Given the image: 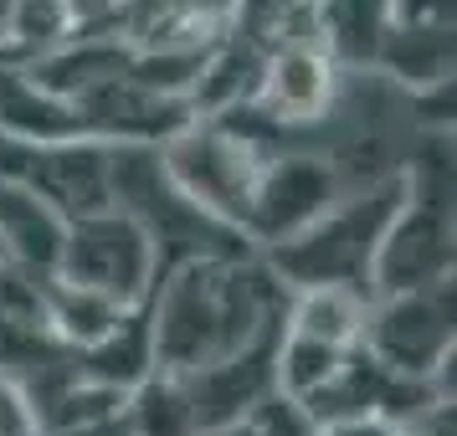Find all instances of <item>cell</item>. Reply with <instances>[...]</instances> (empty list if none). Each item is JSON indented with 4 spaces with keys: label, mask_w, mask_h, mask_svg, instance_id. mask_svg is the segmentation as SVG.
<instances>
[{
    "label": "cell",
    "mask_w": 457,
    "mask_h": 436,
    "mask_svg": "<svg viewBox=\"0 0 457 436\" xmlns=\"http://www.w3.org/2000/svg\"><path fill=\"white\" fill-rule=\"evenodd\" d=\"M293 288L252 251V257H195L170 267L149 292L154 324V370L195 374L252 344L262 329L283 324Z\"/></svg>",
    "instance_id": "cell-1"
},
{
    "label": "cell",
    "mask_w": 457,
    "mask_h": 436,
    "mask_svg": "<svg viewBox=\"0 0 457 436\" xmlns=\"http://www.w3.org/2000/svg\"><path fill=\"white\" fill-rule=\"evenodd\" d=\"M108 206H119L154 247V272L165 277L195 257H252L247 231L211 216L175 185L160 144H108ZM154 277V283H160Z\"/></svg>",
    "instance_id": "cell-2"
},
{
    "label": "cell",
    "mask_w": 457,
    "mask_h": 436,
    "mask_svg": "<svg viewBox=\"0 0 457 436\" xmlns=\"http://www.w3.org/2000/svg\"><path fill=\"white\" fill-rule=\"evenodd\" d=\"M406 201V169L386 175L375 185L345 190L324 216H313L288 242H272L257 257L268 262L283 288H365L370 292V262L375 247L391 226L395 206Z\"/></svg>",
    "instance_id": "cell-3"
},
{
    "label": "cell",
    "mask_w": 457,
    "mask_h": 436,
    "mask_svg": "<svg viewBox=\"0 0 457 436\" xmlns=\"http://www.w3.org/2000/svg\"><path fill=\"white\" fill-rule=\"evenodd\" d=\"M160 154H165V169L175 175V185L186 190L195 206L231 221L237 231L247 226L257 175L272 160L268 144H257L252 134H242L227 119H195L170 144H160Z\"/></svg>",
    "instance_id": "cell-4"
},
{
    "label": "cell",
    "mask_w": 457,
    "mask_h": 436,
    "mask_svg": "<svg viewBox=\"0 0 457 436\" xmlns=\"http://www.w3.org/2000/svg\"><path fill=\"white\" fill-rule=\"evenodd\" d=\"M453 344H457L453 277L416 292L370 298V308H365L360 350L391 374H427V380H436L442 395H453Z\"/></svg>",
    "instance_id": "cell-5"
},
{
    "label": "cell",
    "mask_w": 457,
    "mask_h": 436,
    "mask_svg": "<svg viewBox=\"0 0 457 436\" xmlns=\"http://www.w3.org/2000/svg\"><path fill=\"white\" fill-rule=\"evenodd\" d=\"M57 277L83 283V288L108 292L113 303H145L154 292V247L139 231V221H129L119 206L72 216L62 236V257H57Z\"/></svg>",
    "instance_id": "cell-6"
},
{
    "label": "cell",
    "mask_w": 457,
    "mask_h": 436,
    "mask_svg": "<svg viewBox=\"0 0 457 436\" xmlns=\"http://www.w3.org/2000/svg\"><path fill=\"white\" fill-rule=\"evenodd\" d=\"M0 175L31 185L67 221L108 206V144L87 134H72V139H5L0 134Z\"/></svg>",
    "instance_id": "cell-7"
},
{
    "label": "cell",
    "mask_w": 457,
    "mask_h": 436,
    "mask_svg": "<svg viewBox=\"0 0 457 436\" xmlns=\"http://www.w3.org/2000/svg\"><path fill=\"white\" fill-rule=\"evenodd\" d=\"M345 195L339 165L329 154H313V149H278L252 190V210H247V242L257 251L272 242H288L293 231H303L313 216H324Z\"/></svg>",
    "instance_id": "cell-8"
},
{
    "label": "cell",
    "mask_w": 457,
    "mask_h": 436,
    "mask_svg": "<svg viewBox=\"0 0 457 436\" xmlns=\"http://www.w3.org/2000/svg\"><path fill=\"white\" fill-rule=\"evenodd\" d=\"M72 113L87 139H104V144H170L186 124H195L190 98L154 93V87L134 83L129 72H113L87 93H78Z\"/></svg>",
    "instance_id": "cell-9"
},
{
    "label": "cell",
    "mask_w": 457,
    "mask_h": 436,
    "mask_svg": "<svg viewBox=\"0 0 457 436\" xmlns=\"http://www.w3.org/2000/svg\"><path fill=\"white\" fill-rule=\"evenodd\" d=\"M334 93H339V62L319 42H283L262 62V87L252 108H262L272 124L309 128L329 119Z\"/></svg>",
    "instance_id": "cell-10"
},
{
    "label": "cell",
    "mask_w": 457,
    "mask_h": 436,
    "mask_svg": "<svg viewBox=\"0 0 457 436\" xmlns=\"http://www.w3.org/2000/svg\"><path fill=\"white\" fill-rule=\"evenodd\" d=\"M62 236H67L62 210L42 201L31 185L0 175V247H5V262L46 277V272H57Z\"/></svg>",
    "instance_id": "cell-11"
},
{
    "label": "cell",
    "mask_w": 457,
    "mask_h": 436,
    "mask_svg": "<svg viewBox=\"0 0 457 436\" xmlns=\"http://www.w3.org/2000/svg\"><path fill=\"white\" fill-rule=\"evenodd\" d=\"M72 370L83 380L113 385V391H134L154 374V324H149V298L145 303H129L119 313V324L93 339L87 350H72Z\"/></svg>",
    "instance_id": "cell-12"
},
{
    "label": "cell",
    "mask_w": 457,
    "mask_h": 436,
    "mask_svg": "<svg viewBox=\"0 0 457 436\" xmlns=\"http://www.w3.org/2000/svg\"><path fill=\"white\" fill-rule=\"evenodd\" d=\"M0 134L5 139H72L83 134L67 98L46 93L31 67L0 57Z\"/></svg>",
    "instance_id": "cell-13"
},
{
    "label": "cell",
    "mask_w": 457,
    "mask_h": 436,
    "mask_svg": "<svg viewBox=\"0 0 457 436\" xmlns=\"http://www.w3.org/2000/svg\"><path fill=\"white\" fill-rule=\"evenodd\" d=\"M453 57H457V26H411V21H391L386 42L375 52V67L395 78V83L416 93L453 78Z\"/></svg>",
    "instance_id": "cell-14"
},
{
    "label": "cell",
    "mask_w": 457,
    "mask_h": 436,
    "mask_svg": "<svg viewBox=\"0 0 457 436\" xmlns=\"http://www.w3.org/2000/svg\"><path fill=\"white\" fill-rule=\"evenodd\" d=\"M319 46L339 67H375V52L391 31V0H313Z\"/></svg>",
    "instance_id": "cell-15"
},
{
    "label": "cell",
    "mask_w": 457,
    "mask_h": 436,
    "mask_svg": "<svg viewBox=\"0 0 457 436\" xmlns=\"http://www.w3.org/2000/svg\"><path fill=\"white\" fill-rule=\"evenodd\" d=\"M124 303H113L108 292L83 288V283H67V277H46V329L62 339L67 350H87L93 339H104L119 324Z\"/></svg>",
    "instance_id": "cell-16"
},
{
    "label": "cell",
    "mask_w": 457,
    "mask_h": 436,
    "mask_svg": "<svg viewBox=\"0 0 457 436\" xmlns=\"http://www.w3.org/2000/svg\"><path fill=\"white\" fill-rule=\"evenodd\" d=\"M370 292L365 288H298L288 303V329L329 339V344H360Z\"/></svg>",
    "instance_id": "cell-17"
},
{
    "label": "cell",
    "mask_w": 457,
    "mask_h": 436,
    "mask_svg": "<svg viewBox=\"0 0 457 436\" xmlns=\"http://www.w3.org/2000/svg\"><path fill=\"white\" fill-rule=\"evenodd\" d=\"M67 37H72L67 0H11L0 16V57L5 62L31 67L52 46H62Z\"/></svg>",
    "instance_id": "cell-18"
},
{
    "label": "cell",
    "mask_w": 457,
    "mask_h": 436,
    "mask_svg": "<svg viewBox=\"0 0 457 436\" xmlns=\"http://www.w3.org/2000/svg\"><path fill=\"white\" fill-rule=\"evenodd\" d=\"M62 359H72V350L46 324H31V318H16V313L0 308V374L5 380L31 385L42 370L62 365Z\"/></svg>",
    "instance_id": "cell-19"
},
{
    "label": "cell",
    "mask_w": 457,
    "mask_h": 436,
    "mask_svg": "<svg viewBox=\"0 0 457 436\" xmlns=\"http://www.w3.org/2000/svg\"><path fill=\"white\" fill-rule=\"evenodd\" d=\"M129 411V426L134 436H201L195 432V415H190V400L180 391L175 374H149L145 385H134L124 400Z\"/></svg>",
    "instance_id": "cell-20"
},
{
    "label": "cell",
    "mask_w": 457,
    "mask_h": 436,
    "mask_svg": "<svg viewBox=\"0 0 457 436\" xmlns=\"http://www.w3.org/2000/svg\"><path fill=\"white\" fill-rule=\"evenodd\" d=\"M345 344H329V339H313V333H298V329H283L278 339V391L288 395V400H303L309 391H319L324 380H329L339 365H345Z\"/></svg>",
    "instance_id": "cell-21"
},
{
    "label": "cell",
    "mask_w": 457,
    "mask_h": 436,
    "mask_svg": "<svg viewBox=\"0 0 457 436\" xmlns=\"http://www.w3.org/2000/svg\"><path fill=\"white\" fill-rule=\"evenodd\" d=\"M0 436H37V415H31V400L21 395L16 380L0 374Z\"/></svg>",
    "instance_id": "cell-22"
},
{
    "label": "cell",
    "mask_w": 457,
    "mask_h": 436,
    "mask_svg": "<svg viewBox=\"0 0 457 436\" xmlns=\"http://www.w3.org/2000/svg\"><path fill=\"white\" fill-rule=\"evenodd\" d=\"M391 21H411V26H457V0H391Z\"/></svg>",
    "instance_id": "cell-23"
},
{
    "label": "cell",
    "mask_w": 457,
    "mask_h": 436,
    "mask_svg": "<svg viewBox=\"0 0 457 436\" xmlns=\"http://www.w3.org/2000/svg\"><path fill=\"white\" fill-rule=\"evenodd\" d=\"M395 436H457L453 400H436L432 411H421L416 421H406V426H395Z\"/></svg>",
    "instance_id": "cell-24"
},
{
    "label": "cell",
    "mask_w": 457,
    "mask_h": 436,
    "mask_svg": "<svg viewBox=\"0 0 457 436\" xmlns=\"http://www.w3.org/2000/svg\"><path fill=\"white\" fill-rule=\"evenodd\" d=\"M46 436H134L129 426V411L98 415V421H83V426H67V432H46Z\"/></svg>",
    "instance_id": "cell-25"
},
{
    "label": "cell",
    "mask_w": 457,
    "mask_h": 436,
    "mask_svg": "<svg viewBox=\"0 0 457 436\" xmlns=\"http://www.w3.org/2000/svg\"><path fill=\"white\" fill-rule=\"evenodd\" d=\"M319 436H395V426L391 421H380V415H350V421L319 426Z\"/></svg>",
    "instance_id": "cell-26"
},
{
    "label": "cell",
    "mask_w": 457,
    "mask_h": 436,
    "mask_svg": "<svg viewBox=\"0 0 457 436\" xmlns=\"http://www.w3.org/2000/svg\"><path fill=\"white\" fill-rule=\"evenodd\" d=\"M0 262H5V247H0Z\"/></svg>",
    "instance_id": "cell-27"
}]
</instances>
